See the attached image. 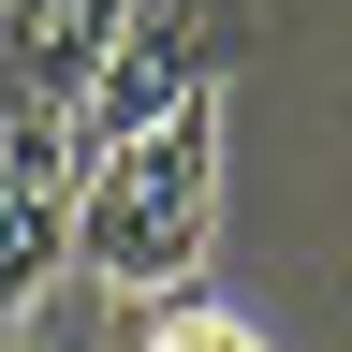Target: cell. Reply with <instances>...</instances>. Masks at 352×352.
I'll use <instances>...</instances> for the list:
<instances>
[{
	"label": "cell",
	"instance_id": "cell-1",
	"mask_svg": "<svg viewBox=\"0 0 352 352\" xmlns=\"http://www.w3.org/2000/svg\"><path fill=\"white\" fill-rule=\"evenodd\" d=\"M220 235V103H176L162 132H118L88 162V235L74 264L103 294H176Z\"/></svg>",
	"mask_w": 352,
	"mask_h": 352
},
{
	"label": "cell",
	"instance_id": "cell-2",
	"mask_svg": "<svg viewBox=\"0 0 352 352\" xmlns=\"http://www.w3.org/2000/svg\"><path fill=\"white\" fill-rule=\"evenodd\" d=\"M88 118L74 103H44V88H15V103H0V294H44L74 264V235H88Z\"/></svg>",
	"mask_w": 352,
	"mask_h": 352
},
{
	"label": "cell",
	"instance_id": "cell-3",
	"mask_svg": "<svg viewBox=\"0 0 352 352\" xmlns=\"http://www.w3.org/2000/svg\"><path fill=\"white\" fill-rule=\"evenodd\" d=\"M132 15H147V0H0V59H15V88H44V103H88L103 59L132 44Z\"/></svg>",
	"mask_w": 352,
	"mask_h": 352
},
{
	"label": "cell",
	"instance_id": "cell-4",
	"mask_svg": "<svg viewBox=\"0 0 352 352\" xmlns=\"http://www.w3.org/2000/svg\"><path fill=\"white\" fill-rule=\"evenodd\" d=\"M118 352H264L250 323H235V308H132V338Z\"/></svg>",
	"mask_w": 352,
	"mask_h": 352
},
{
	"label": "cell",
	"instance_id": "cell-5",
	"mask_svg": "<svg viewBox=\"0 0 352 352\" xmlns=\"http://www.w3.org/2000/svg\"><path fill=\"white\" fill-rule=\"evenodd\" d=\"M15 352H44V338H15Z\"/></svg>",
	"mask_w": 352,
	"mask_h": 352
}]
</instances>
